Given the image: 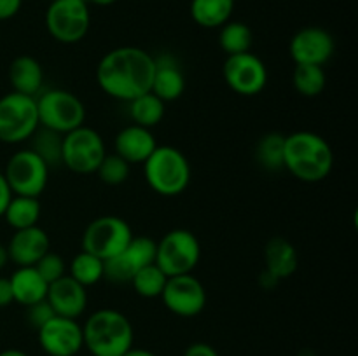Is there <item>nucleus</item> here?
Returning <instances> with one entry per match:
<instances>
[{
	"instance_id": "f257e3e1",
	"label": "nucleus",
	"mask_w": 358,
	"mask_h": 356,
	"mask_svg": "<svg viewBox=\"0 0 358 356\" xmlns=\"http://www.w3.org/2000/svg\"><path fill=\"white\" fill-rule=\"evenodd\" d=\"M154 75V56L135 45L108 51L96 66L100 89L119 101H131L149 93Z\"/></svg>"
},
{
	"instance_id": "f03ea898",
	"label": "nucleus",
	"mask_w": 358,
	"mask_h": 356,
	"mask_svg": "<svg viewBox=\"0 0 358 356\" xmlns=\"http://www.w3.org/2000/svg\"><path fill=\"white\" fill-rule=\"evenodd\" d=\"M334 168L331 143L313 131H296L285 136L283 170L306 184L325 180Z\"/></svg>"
},
{
	"instance_id": "7ed1b4c3",
	"label": "nucleus",
	"mask_w": 358,
	"mask_h": 356,
	"mask_svg": "<svg viewBox=\"0 0 358 356\" xmlns=\"http://www.w3.org/2000/svg\"><path fill=\"white\" fill-rule=\"evenodd\" d=\"M84 348L93 356H122L133 348L131 321L115 309H98L83 325Z\"/></svg>"
},
{
	"instance_id": "20e7f679",
	"label": "nucleus",
	"mask_w": 358,
	"mask_h": 356,
	"mask_svg": "<svg viewBox=\"0 0 358 356\" xmlns=\"http://www.w3.org/2000/svg\"><path fill=\"white\" fill-rule=\"evenodd\" d=\"M142 166L149 187L164 198L182 194L191 184V164L177 147L157 145Z\"/></svg>"
},
{
	"instance_id": "39448f33",
	"label": "nucleus",
	"mask_w": 358,
	"mask_h": 356,
	"mask_svg": "<svg viewBox=\"0 0 358 356\" xmlns=\"http://www.w3.org/2000/svg\"><path fill=\"white\" fill-rule=\"evenodd\" d=\"M38 124L51 131L66 135L73 129L84 126L86 108L73 93L65 89L42 91L37 98Z\"/></svg>"
},
{
	"instance_id": "423d86ee",
	"label": "nucleus",
	"mask_w": 358,
	"mask_h": 356,
	"mask_svg": "<svg viewBox=\"0 0 358 356\" xmlns=\"http://www.w3.org/2000/svg\"><path fill=\"white\" fill-rule=\"evenodd\" d=\"M201 258V244L187 229H173L156 243L154 264L168 276L191 274Z\"/></svg>"
},
{
	"instance_id": "0eeeda50",
	"label": "nucleus",
	"mask_w": 358,
	"mask_h": 356,
	"mask_svg": "<svg viewBox=\"0 0 358 356\" xmlns=\"http://www.w3.org/2000/svg\"><path fill=\"white\" fill-rule=\"evenodd\" d=\"M37 100L27 94L10 93L0 98V142L21 143L38 129Z\"/></svg>"
},
{
	"instance_id": "6e6552de",
	"label": "nucleus",
	"mask_w": 358,
	"mask_h": 356,
	"mask_svg": "<svg viewBox=\"0 0 358 356\" xmlns=\"http://www.w3.org/2000/svg\"><path fill=\"white\" fill-rule=\"evenodd\" d=\"M45 28L62 44L80 42L90 31V3L84 0H52L44 16Z\"/></svg>"
},
{
	"instance_id": "1a4fd4ad",
	"label": "nucleus",
	"mask_w": 358,
	"mask_h": 356,
	"mask_svg": "<svg viewBox=\"0 0 358 356\" xmlns=\"http://www.w3.org/2000/svg\"><path fill=\"white\" fill-rule=\"evenodd\" d=\"M105 156H107L105 142L96 129L80 126L63 135L62 164H65L73 173H96Z\"/></svg>"
},
{
	"instance_id": "9d476101",
	"label": "nucleus",
	"mask_w": 358,
	"mask_h": 356,
	"mask_svg": "<svg viewBox=\"0 0 358 356\" xmlns=\"http://www.w3.org/2000/svg\"><path fill=\"white\" fill-rule=\"evenodd\" d=\"M133 230L124 218L115 215L98 216L83 234V250L96 255L101 260L115 257L121 253L129 241L133 239Z\"/></svg>"
},
{
	"instance_id": "9b49d317",
	"label": "nucleus",
	"mask_w": 358,
	"mask_h": 356,
	"mask_svg": "<svg viewBox=\"0 0 358 356\" xmlns=\"http://www.w3.org/2000/svg\"><path fill=\"white\" fill-rule=\"evenodd\" d=\"M49 166L30 149L17 150L6 164V177L14 195L38 198L49 181Z\"/></svg>"
},
{
	"instance_id": "f8f14e48",
	"label": "nucleus",
	"mask_w": 358,
	"mask_h": 356,
	"mask_svg": "<svg viewBox=\"0 0 358 356\" xmlns=\"http://www.w3.org/2000/svg\"><path fill=\"white\" fill-rule=\"evenodd\" d=\"M224 80L240 96H255L268 84V68L254 52L227 56L224 63Z\"/></svg>"
},
{
	"instance_id": "ddd939ff",
	"label": "nucleus",
	"mask_w": 358,
	"mask_h": 356,
	"mask_svg": "<svg viewBox=\"0 0 358 356\" xmlns=\"http://www.w3.org/2000/svg\"><path fill=\"white\" fill-rule=\"evenodd\" d=\"M163 304L170 313L180 318L198 316L206 306V290L196 276L180 274L166 279L163 293Z\"/></svg>"
},
{
	"instance_id": "4468645a",
	"label": "nucleus",
	"mask_w": 358,
	"mask_h": 356,
	"mask_svg": "<svg viewBox=\"0 0 358 356\" xmlns=\"http://www.w3.org/2000/svg\"><path fill=\"white\" fill-rule=\"evenodd\" d=\"M156 260V241L147 236H133L128 246L105 260V278L112 283H129L133 276Z\"/></svg>"
},
{
	"instance_id": "2eb2a0df",
	"label": "nucleus",
	"mask_w": 358,
	"mask_h": 356,
	"mask_svg": "<svg viewBox=\"0 0 358 356\" xmlns=\"http://www.w3.org/2000/svg\"><path fill=\"white\" fill-rule=\"evenodd\" d=\"M38 344L48 356H76L84 348L83 325L72 318L52 316L37 330Z\"/></svg>"
},
{
	"instance_id": "dca6fc26",
	"label": "nucleus",
	"mask_w": 358,
	"mask_h": 356,
	"mask_svg": "<svg viewBox=\"0 0 358 356\" xmlns=\"http://www.w3.org/2000/svg\"><path fill=\"white\" fill-rule=\"evenodd\" d=\"M334 37L325 28L306 27L292 37L289 51L296 65L324 66L334 54Z\"/></svg>"
},
{
	"instance_id": "f3484780",
	"label": "nucleus",
	"mask_w": 358,
	"mask_h": 356,
	"mask_svg": "<svg viewBox=\"0 0 358 356\" xmlns=\"http://www.w3.org/2000/svg\"><path fill=\"white\" fill-rule=\"evenodd\" d=\"M45 300L52 307L56 316L77 320L87 307V290L76 279L65 274L48 286Z\"/></svg>"
},
{
	"instance_id": "a211bd4d",
	"label": "nucleus",
	"mask_w": 358,
	"mask_h": 356,
	"mask_svg": "<svg viewBox=\"0 0 358 356\" xmlns=\"http://www.w3.org/2000/svg\"><path fill=\"white\" fill-rule=\"evenodd\" d=\"M49 250H51V239H49L48 232L38 225L14 230L13 237L7 244L9 260L14 262L17 267L35 265Z\"/></svg>"
},
{
	"instance_id": "6ab92c4d",
	"label": "nucleus",
	"mask_w": 358,
	"mask_h": 356,
	"mask_svg": "<svg viewBox=\"0 0 358 356\" xmlns=\"http://www.w3.org/2000/svg\"><path fill=\"white\" fill-rule=\"evenodd\" d=\"M156 147L157 142L152 131L138 124H129L122 128L114 140V154L124 159L129 166L145 163Z\"/></svg>"
},
{
	"instance_id": "aec40b11",
	"label": "nucleus",
	"mask_w": 358,
	"mask_h": 356,
	"mask_svg": "<svg viewBox=\"0 0 358 356\" xmlns=\"http://www.w3.org/2000/svg\"><path fill=\"white\" fill-rule=\"evenodd\" d=\"M185 77L177 58L171 54L154 56V75L150 93L156 94L164 103L175 101L184 94Z\"/></svg>"
},
{
	"instance_id": "412c9836",
	"label": "nucleus",
	"mask_w": 358,
	"mask_h": 356,
	"mask_svg": "<svg viewBox=\"0 0 358 356\" xmlns=\"http://www.w3.org/2000/svg\"><path fill=\"white\" fill-rule=\"evenodd\" d=\"M9 80L13 91L37 98L44 86V70L34 56H17L9 66Z\"/></svg>"
},
{
	"instance_id": "4be33fe9",
	"label": "nucleus",
	"mask_w": 358,
	"mask_h": 356,
	"mask_svg": "<svg viewBox=\"0 0 358 356\" xmlns=\"http://www.w3.org/2000/svg\"><path fill=\"white\" fill-rule=\"evenodd\" d=\"M264 260V271L280 283L282 279L290 278L296 272L299 258H297L296 248H294V244L289 239H285V237H273L266 244Z\"/></svg>"
},
{
	"instance_id": "5701e85b",
	"label": "nucleus",
	"mask_w": 358,
	"mask_h": 356,
	"mask_svg": "<svg viewBox=\"0 0 358 356\" xmlns=\"http://www.w3.org/2000/svg\"><path fill=\"white\" fill-rule=\"evenodd\" d=\"M10 290H13L14 302L28 307L31 304L44 300L48 295V283L44 281L34 265L28 267H17L9 278Z\"/></svg>"
},
{
	"instance_id": "b1692460",
	"label": "nucleus",
	"mask_w": 358,
	"mask_h": 356,
	"mask_svg": "<svg viewBox=\"0 0 358 356\" xmlns=\"http://www.w3.org/2000/svg\"><path fill=\"white\" fill-rule=\"evenodd\" d=\"M234 0H191V17L203 28H220L231 21Z\"/></svg>"
},
{
	"instance_id": "393cba45",
	"label": "nucleus",
	"mask_w": 358,
	"mask_h": 356,
	"mask_svg": "<svg viewBox=\"0 0 358 356\" xmlns=\"http://www.w3.org/2000/svg\"><path fill=\"white\" fill-rule=\"evenodd\" d=\"M2 216L6 218L7 225L13 227L14 230L38 225L41 201L38 198H30V195H13Z\"/></svg>"
},
{
	"instance_id": "a878e982",
	"label": "nucleus",
	"mask_w": 358,
	"mask_h": 356,
	"mask_svg": "<svg viewBox=\"0 0 358 356\" xmlns=\"http://www.w3.org/2000/svg\"><path fill=\"white\" fill-rule=\"evenodd\" d=\"M129 117H131L133 124L143 126V128H154L159 124L164 117V108L166 103L156 96L154 93H145L142 96L135 98V100L128 101Z\"/></svg>"
},
{
	"instance_id": "bb28decb",
	"label": "nucleus",
	"mask_w": 358,
	"mask_h": 356,
	"mask_svg": "<svg viewBox=\"0 0 358 356\" xmlns=\"http://www.w3.org/2000/svg\"><path fill=\"white\" fill-rule=\"evenodd\" d=\"M30 150H34L48 164L49 170L59 166L62 164L63 135L38 126L37 131L30 136Z\"/></svg>"
},
{
	"instance_id": "cd10ccee",
	"label": "nucleus",
	"mask_w": 358,
	"mask_h": 356,
	"mask_svg": "<svg viewBox=\"0 0 358 356\" xmlns=\"http://www.w3.org/2000/svg\"><path fill=\"white\" fill-rule=\"evenodd\" d=\"M69 276L83 286H93L105 278V262L96 255L79 251L69 265Z\"/></svg>"
},
{
	"instance_id": "c85d7f7f",
	"label": "nucleus",
	"mask_w": 358,
	"mask_h": 356,
	"mask_svg": "<svg viewBox=\"0 0 358 356\" xmlns=\"http://www.w3.org/2000/svg\"><path fill=\"white\" fill-rule=\"evenodd\" d=\"M254 42L252 30L241 21H227L220 27L219 44L227 56L248 52Z\"/></svg>"
},
{
	"instance_id": "c756f323",
	"label": "nucleus",
	"mask_w": 358,
	"mask_h": 356,
	"mask_svg": "<svg viewBox=\"0 0 358 356\" xmlns=\"http://www.w3.org/2000/svg\"><path fill=\"white\" fill-rule=\"evenodd\" d=\"M283 150H285V135L268 133L262 136L255 147V161L268 171L283 170Z\"/></svg>"
},
{
	"instance_id": "7c9ffc66",
	"label": "nucleus",
	"mask_w": 358,
	"mask_h": 356,
	"mask_svg": "<svg viewBox=\"0 0 358 356\" xmlns=\"http://www.w3.org/2000/svg\"><path fill=\"white\" fill-rule=\"evenodd\" d=\"M292 82L301 96L315 98L325 89L327 75H325L324 68L318 65H296Z\"/></svg>"
},
{
	"instance_id": "2f4dec72",
	"label": "nucleus",
	"mask_w": 358,
	"mask_h": 356,
	"mask_svg": "<svg viewBox=\"0 0 358 356\" xmlns=\"http://www.w3.org/2000/svg\"><path fill=\"white\" fill-rule=\"evenodd\" d=\"M168 276L157 267L156 264H149L140 269L129 283L133 285L135 292L143 299H156L163 293L164 285H166Z\"/></svg>"
},
{
	"instance_id": "473e14b6",
	"label": "nucleus",
	"mask_w": 358,
	"mask_h": 356,
	"mask_svg": "<svg viewBox=\"0 0 358 356\" xmlns=\"http://www.w3.org/2000/svg\"><path fill=\"white\" fill-rule=\"evenodd\" d=\"M98 177L107 185H121L129 177V164L117 154H107L96 170Z\"/></svg>"
},
{
	"instance_id": "72a5a7b5",
	"label": "nucleus",
	"mask_w": 358,
	"mask_h": 356,
	"mask_svg": "<svg viewBox=\"0 0 358 356\" xmlns=\"http://www.w3.org/2000/svg\"><path fill=\"white\" fill-rule=\"evenodd\" d=\"M34 267L37 269L38 274L44 278V281L48 283V285H51V283H55L56 279L63 278V276L66 274V265H65V260H63V257L51 250H49L48 253H45L44 257L34 265Z\"/></svg>"
},
{
	"instance_id": "f704fd0d",
	"label": "nucleus",
	"mask_w": 358,
	"mask_h": 356,
	"mask_svg": "<svg viewBox=\"0 0 358 356\" xmlns=\"http://www.w3.org/2000/svg\"><path fill=\"white\" fill-rule=\"evenodd\" d=\"M52 316H56V314L45 299L38 300V302L31 304V306L27 307V320L34 330H38L41 327H44Z\"/></svg>"
},
{
	"instance_id": "c9c22d12",
	"label": "nucleus",
	"mask_w": 358,
	"mask_h": 356,
	"mask_svg": "<svg viewBox=\"0 0 358 356\" xmlns=\"http://www.w3.org/2000/svg\"><path fill=\"white\" fill-rule=\"evenodd\" d=\"M184 356H220L213 346L206 342H194L184 351Z\"/></svg>"
},
{
	"instance_id": "e433bc0d",
	"label": "nucleus",
	"mask_w": 358,
	"mask_h": 356,
	"mask_svg": "<svg viewBox=\"0 0 358 356\" xmlns=\"http://www.w3.org/2000/svg\"><path fill=\"white\" fill-rule=\"evenodd\" d=\"M21 3H23V0H0V21L16 16L21 9Z\"/></svg>"
},
{
	"instance_id": "4c0bfd02",
	"label": "nucleus",
	"mask_w": 358,
	"mask_h": 356,
	"mask_svg": "<svg viewBox=\"0 0 358 356\" xmlns=\"http://www.w3.org/2000/svg\"><path fill=\"white\" fill-rule=\"evenodd\" d=\"M13 191H10L9 184H7L6 177H3V173H0V216L3 215V212H6L7 205H9V201L13 199Z\"/></svg>"
},
{
	"instance_id": "58836bf2",
	"label": "nucleus",
	"mask_w": 358,
	"mask_h": 356,
	"mask_svg": "<svg viewBox=\"0 0 358 356\" xmlns=\"http://www.w3.org/2000/svg\"><path fill=\"white\" fill-rule=\"evenodd\" d=\"M14 302L9 278H0V307H7Z\"/></svg>"
},
{
	"instance_id": "ea45409f",
	"label": "nucleus",
	"mask_w": 358,
	"mask_h": 356,
	"mask_svg": "<svg viewBox=\"0 0 358 356\" xmlns=\"http://www.w3.org/2000/svg\"><path fill=\"white\" fill-rule=\"evenodd\" d=\"M122 356H157L156 353L149 351V349H143V348H131L124 353Z\"/></svg>"
},
{
	"instance_id": "a19ab883",
	"label": "nucleus",
	"mask_w": 358,
	"mask_h": 356,
	"mask_svg": "<svg viewBox=\"0 0 358 356\" xmlns=\"http://www.w3.org/2000/svg\"><path fill=\"white\" fill-rule=\"evenodd\" d=\"M9 262V253H7V246L6 244L0 243V269H3Z\"/></svg>"
},
{
	"instance_id": "79ce46f5",
	"label": "nucleus",
	"mask_w": 358,
	"mask_h": 356,
	"mask_svg": "<svg viewBox=\"0 0 358 356\" xmlns=\"http://www.w3.org/2000/svg\"><path fill=\"white\" fill-rule=\"evenodd\" d=\"M0 356H28V355L24 351H21V349H6V351L0 353Z\"/></svg>"
},
{
	"instance_id": "37998d69",
	"label": "nucleus",
	"mask_w": 358,
	"mask_h": 356,
	"mask_svg": "<svg viewBox=\"0 0 358 356\" xmlns=\"http://www.w3.org/2000/svg\"><path fill=\"white\" fill-rule=\"evenodd\" d=\"M87 3H94V6H112L114 2H117V0H86Z\"/></svg>"
},
{
	"instance_id": "c03bdc74",
	"label": "nucleus",
	"mask_w": 358,
	"mask_h": 356,
	"mask_svg": "<svg viewBox=\"0 0 358 356\" xmlns=\"http://www.w3.org/2000/svg\"><path fill=\"white\" fill-rule=\"evenodd\" d=\"M49 2H52V0H49Z\"/></svg>"
}]
</instances>
